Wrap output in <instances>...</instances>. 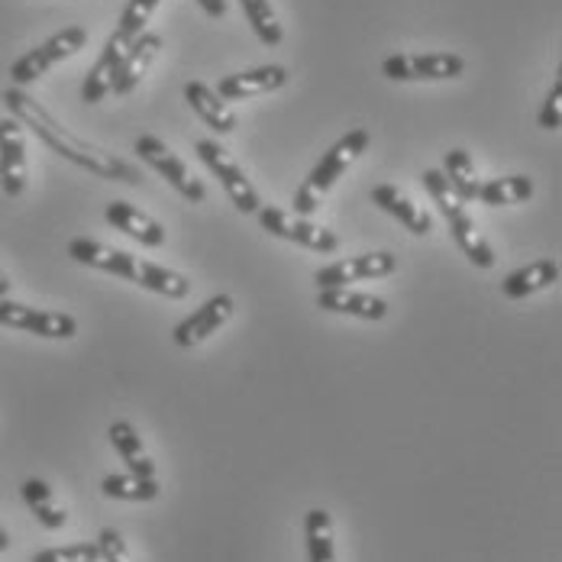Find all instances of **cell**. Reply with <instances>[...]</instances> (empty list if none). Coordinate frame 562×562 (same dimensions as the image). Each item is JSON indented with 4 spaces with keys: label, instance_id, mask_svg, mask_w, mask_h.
<instances>
[{
    "label": "cell",
    "instance_id": "4dcf8cb0",
    "mask_svg": "<svg viewBox=\"0 0 562 562\" xmlns=\"http://www.w3.org/2000/svg\"><path fill=\"white\" fill-rule=\"evenodd\" d=\"M98 550H101V562H133L130 560V553H126V543H123V537L113 530V527H104L101 533H98Z\"/></svg>",
    "mask_w": 562,
    "mask_h": 562
},
{
    "label": "cell",
    "instance_id": "3957f363",
    "mask_svg": "<svg viewBox=\"0 0 562 562\" xmlns=\"http://www.w3.org/2000/svg\"><path fill=\"white\" fill-rule=\"evenodd\" d=\"M159 3H162V0H130V3H126V10H123L116 30L108 36L101 56L91 65V71H88V78H85V85H81V101H85V104H101V101L111 94L113 71H116L120 58L126 56V49L146 33V23L153 20V13L159 10Z\"/></svg>",
    "mask_w": 562,
    "mask_h": 562
},
{
    "label": "cell",
    "instance_id": "7402d4cb",
    "mask_svg": "<svg viewBox=\"0 0 562 562\" xmlns=\"http://www.w3.org/2000/svg\"><path fill=\"white\" fill-rule=\"evenodd\" d=\"M108 437H111L113 450L120 452V459L126 462L130 475L156 479V462L146 456V450H143V440H139V434H136V427H133L130 420H116V424H111Z\"/></svg>",
    "mask_w": 562,
    "mask_h": 562
},
{
    "label": "cell",
    "instance_id": "cb8c5ba5",
    "mask_svg": "<svg viewBox=\"0 0 562 562\" xmlns=\"http://www.w3.org/2000/svg\"><path fill=\"white\" fill-rule=\"evenodd\" d=\"M443 178L450 184V191L462 201V204H472L479 198V175H475V162L465 149H450L443 156Z\"/></svg>",
    "mask_w": 562,
    "mask_h": 562
},
{
    "label": "cell",
    "instance_id": "603a6c76",
    "mask_svg": "<svg viewBox=\"0 0 562 562\" xmlns=\"http://www.w3.org/2000/svg\"><path fill=\"white\" fill-rule=\"evenodd\" d=\"M533 198V178L527 175H507V178H492L479 184V198L488 207H514Z\"/></svg>",
    "mask_w": 562,
    "mask_h": 562
},
{
    "label": "cell",
    "instance_id": "277c9868",
    "mask_svg": "<svg viewBox=\"0 0 562 562\" xmlns=\"http://www.w3.org/2000/svg\"><path fill=\"white\" fill-rule=\"evenodd\" d=\"M420 181H424L427 194L434 198L437 211L443 214V221L450 224L452 239H456V246L465 252V259H469L475 269H492V266H495V249H492V243L482 236V229L475 226V221L469 217L465 204L450 191L443 171L427 169L420 175Z\"/></svg>",
    "mask_w": 562,
    "mask_h": 562
},
{
    "label": "cell",
    "instance_id": "30bf717a",
    "mask_svg": "<svg viewBox=\"0 0 562 562\" xmlns=\"http://www.w3.org/2000/svg\"><path fill=\"white\" fill-rule=\"evenodd\" d=\"M0 327L23 330L43 339H71L78 334V321L61 311H40L10 297H0Z\"/></svg>",
    "mask_w": 562,
    "mask_h": 562
},
{
    "label": "cell",
    "instance_id": "7c38bea8",
    "mask_svg": "<svg viewBox=\"0 0 562 562\" xmlns=\"http://www.w3.org/2000/svg\"><path fill=\"white\" fill-rule=\"evenodd\" d=\"M369 143H372V136H369V130H349L342 139H337L324 156H321V162L311 169V175L304 178V184L314 191V194H324V191H330L334 184H337L339 178L346 175V169L369 149Z\"/></svg>",
    "mask_w": 562,
    "mask_h": 562
},
{
    "label": "cell",
    "instance_id": "7a4b0ae2",
    "mask_svg": "<svg viewBox=\"0 0 562 562\" xmlns=\"http://www.w3.org/2000/svg\"><path fill=\"white\" fill-rule=\"evenodd\" d=\"M68 256L88 269H98V272H108V276H116V279L133 281L153 294H162V297H171V301H181L188 297L191 291V281L184 279L181 272H171L166 266H156V262H146L133 252H123V249H111L98 239H71L68 243Z\"/></svg>",
    "mask_w": 562,
    "mask_h": 562
},
{
    "label": "cell",
    "instance_id": "4316f807",
    "mask_svg": "<svg viewBox=\"0 0 562 562\" xmlns=\"http://www.w3.org/2000/svg\"><path fill=\"white\" fill-rule=\"evenodd\" d=\"M101 492L116 502H156L159 498V482L156 479H139V475H104Z\"/></svg>",
    "mask_w": 562,
    "mask_h": 562
},
{
    "label": "cell",
    "instance_id": "8992f818",
    "mask_svg": "<svg viewBox=\"0 0 562 562\" xmlns=\"http://www.w3.org/2000/svg\"><path fill=\"white\" fill-rule=\"evenodd\" d=\"M133 153L149 166L153 171H159L166 181H169L171 188L184 198V201H191V204H204V198H207V188L188 171V166L171 153L169 146L159 139V136H136V143H133Z\"/></svg>",
    "mask_w": 562,
    "mask_h": 562
},
{
    "label": "cell",
    "instance_id": "f546056e",
    "mask_svg": "<svg viewBox=\"0 0 562 562\" xmlns=\"http://www.w3.org/2000/svg\"><path fill=\"white\" fill-rule=\"evenodd\" d=\"M540 126L550 130V133H557L562 126V78L553 81V88H550V94H547V101L540 108Z\"/></svg>",
    "mask_w": 562,
    "mask_h": 562
},
{
    "label": "cell",
    "instance_id": "ba28073f",
    "mask_svg": "<svg viewBox=\"0 0 562 562\" xmlns=\"http://www.w3.org/2000/svg\"><path fill=\"white\" fill-rule=\"evenodd\" d=\"M256 217H259V226L266 229V233H272V236H279V239H288V243H294V246H304V249H314V252H321V256H330V252H337L339 249V236L334 229H324V226L311 224V221H304V217H294L291 211H281V207H259L256 211Z\"/></svg>",
    "mask_w": 562,
    "mask_h": 562
},
{
    "label": "cell",
    "instance_id": "ac0fdd59",
    "mask_svg": "<svg viewBox=\"0 0 562 562\" xmlns=\"http://www.w3.org/2000/svg\"><path fill=\"white\" fill-rule=\"evenodd\" d=\"M104 221L113 229L126 233L130 239H136L139 246H149V249L166 246V226L159 224V221H153L149 214H143L139 207L126 204V201H111L108 211H104Z\"/></svg>",
    "mask_w": 562,
    "mask_h": 562
},
{
    "label": "cell",
    "instance_id": "e575fe53",
    "mask_svg": "<svg viewBox=\"0 0 562 562\" xmlns=\"http://www.w3.org/2000/svg\"><path fill=\"white\" fill-rule=\"evenodd\" d=\"M7 294H10V279L0 272V297H7Z\"/></svg>",
    "mask_w": 562,
    "mask_h": 562
},
{
    "label": "cell",
    "instance_id": "484cf974",
    "mask_svg": "<svg viewBox=\"0 0 562 562\" xmlns=\"http://www.w3.org/2000/svg\"><path fill=\"white\" fill-rule=\"evenodd\" d=\"M307 530V560L311 562H337V547H334V520L324 507L307 510L304 520Z\"/></svg>",
    "mask_w": 562,
    "mask_h": 562
},
{
    "label": "cell",
    "instance_id": "ffe728a7",
    "mask_svg": "<svg viewBox=\"0 0 562 562\" xmlns=\"http://www.w3.org/2000/svg\"><path fill=\"white\" fill-rule=\"evenodd\" d=\"M372 204L382 207L385 214H392L401 226H407L414 236H427L434 229V217L427 211H420L411 198H404L394 184H379L372 188Z\"/></svg>",
    "mask_w": 562,
    "mask_h": 562
},
{
    "label": "cell",
    "instance_id": "9c48e42d",
    "mask_svg": "<svg viewBox=\"0 0 562 562\" xmlns=\"http://www.w3.org/2000/svg\"><path fill=\"white\" fill-rule=\"evenodd\" d=\"M465 71V58L456 53H397L382 61L389 81H450Z\"/></svg>",
    "mask_w": 562,
    "mask_h": 562
},
{
    "label": "cell",
    "instance_id": "d6986e66",
    "mask_svg": "<svg viewBox=\"0 0 562 562\" xmlns=\"http://www.w3.org/2000/svg\"><path fill=\"white\" fill-rule=\"evenodd\" d=\"M184 101H188V108L198 113L214 133H233L236 130V113L229 111V104H226L224 98L211 88V85H204V81H188L184 85Z\"/></svg>",
    "mask_w": 562,
    "mask_h": 562
},
{
    "label": "cell",
    "instance_id": "83f0119b",
    "mask_svg": "<svg viewBox=\"0 0 562 562\" xmlns=\"http://www.w3.org/2000/svg\"><path fill=\"white\" fill-rule=\"evenodd\" d=\"M239 7H243V16L249 20V26L256 30V36L266 43V46H281V40H284V30H281L279 16H276V10H272V3L269 0H239Z\"/></svg>",
    "mask_w": 562,
    "mask_h": 562
},
{
    "label": "cell",
    "instance_id": "6da1fadb",
    "mask_svg": "<svg viewBox=\"0 0 562 562\" xmlns=\"http://www.w3.org/2000/svg\"><path fill=\"white\" fill-rule=\"evenodd\" d=\"M3 104L10 116L20 123V126H30L33 136H40L53 153H58L61 159H68L71 166L91 171L94 178H108V181H123V184H139V171L133 169L130 162L116 159L113 153H104L101 146L68 133L61 123H58L53 113L46 108H40L30 94H23L20 88H10L3 91Z\"/></svg>",
    "mask_w": 562,
    "mask_h": 562
},
{
    "label": "cell",
    "instance_id": "d6a6232c",
    "mask_svg": "<svg viewBox=\"0 0 562 562\" xmlns=\"http://www.w3.org/2000/svg\"><path fill=\"white\" fill-rule=\"evenodd\" d=\"M198 7H201L207 16H214V20L226 16V0H198Z\"/></svg>",
    "mask_w": 562,
    "mask_h": 562
},
{
    "label": "cell",
    "instance_id": "f1b7e54d",
    "mask_svg": "<svg viewBox=\"0 0 562 562\" xmlns=\"http://www.w3.org/2000/svg\"><path fill=\"white\" fill-rule=\"evenodd\" d=\"M30 562H101V550H98V543H71V547L43 550Z\"/></svg>",
    "mask_w": 562,
    "mask_h": 562
},
{
    "label": "cell",
    "instance_id": "9a60e30c",
    "mask_svg": "<svg viewBox=\"0 0 562 562\" xmlns=\"http://www.w3.org/2000/svg\"><path fill=\"white\" fill-rule=\"evenodd\" d=\"M288 85V68L284 65H259V68H246L236 75H226L217 81V94L224 101H249V98H262L281 91Z\"/></svg>",
    "mask_w": 562,
    "mask_h": 562
},
{
    "label": "cell",
    "instance_id": "d4e9b609",
    "mask_svg": "<svg viewBox=\"0 0 562 562\" xmlns=\"http://www.w3.org/2000/svg\"><path fill=\"white\" fill-rule=\"evenodd\" d=\"M20 495H23L26 507L36 514V520H40L46 530H61V527L68 524V514L56 505L53 488H49L43 479H26L23 488H20Z\"/></svg>",
    "mask_w": 562,
    "mask_h": 562
},
{
    "label": "cell",
    "instance_id": "44dd1931",
    "mask_svg": "<svg viewBox=\"0 0 562 562\" xmlns=\"http://www.w3.org/2000/svg\"><path fill=\"white\" fill-rule=\"evenodd\" d=\"M560 281V266L553 259H540V262H530L517 272H510L505 281H502V294L507 301H524L537 291H547Z\"/></svg>",
    "mask_w": 562,
    "mask_h": 562
},
{
    "label": "cell",
    "instance_id": "52a82bcc",
    "mask_svg": "<svg viewBox=\"0 0 562 562\" xmlns=\"http://www.w3.org/2000/svg\"><path fill=\"white\" fill-rule=\"evenodd\" d=\"M194 149H198L201 162L211 169V175L224 184V191L229 194V201H233V207H236V211H243V214H256V211L262 207V198H259L256 184L243 175V169L233 162V156L226 153L221 143H214V139H201Z\"/></svg>",
    "mask_w": 562,
    "mask_h": 562
},
{
    "label": "cell",
    "instance_id": "5b68a950",
    "mask_svg": "<svg viewBox=\"0 0 562 562\" xmlns=\"http://www.w3.org/2000/svg\"><path fill=\"white\" fill-rule=\"evenodd\" d=\"M85 46H88V30H85V26H65V30H58L56 36H49L43 46H36V49H30L26 56L16 58L13 68H10V78H13L16 88L33 85V81L43 78L53 65L71 58L75 53H81Z\"/></svg>",
    "mask_w": 562,
    "mask_h": 562
},
{
    "label": "cell",
    "instance_id": "4fadbf2b",
    "mask_svg": "<svg viewBox=\"0 0 562 562\" xmlns=\"http://www.w3.org/2000/svg\"><path fill=\"white\" fill-rule=\"evenodd\" d=\"M233 311H236V301L229 294H214L207 297L191 317H184L178 327H175V342L181 349H191V346H201L204 339H211L221 327H226L233 321Z\"/></svg>",
    "mask_w": 562,
    "mask_h": 562
},
{
    "label": "cell",
    "instance_id": "836d02e7",
    "mask_svg": "<svg viewBox=\"0 0 562 562\" xmlns=\"http://www.w3.org/2000/svg\"><path fill=\"white\" fill-rule=\"evenodd\" d=\"M10 550V533L3 530V524H0V553H7Z\"/></svg>",
    "mask_w": 562,
    "mask_h": 562
},
{
    "label": "cell",
    "instance_id": "1f68e13d",
    "mask_svg": "<svg viewBox=\"0 0 562 562\" xmlns=\"http://www.w3.org/2000/svg\"><path fill=\"white\" fill-rule=\"evenodd\" d=\"M317 207H321V194H314V191L301 181V184H297V191H294V198H291V214L307 221Z\"/></svg>",
    "mask_w": 562,
    "mask_h": 562
},
{
    "label": "cell",
    "instance_id": "5bb4252c",
    "mask_svg": "<svg viewBox=\"0 0 562 562\" xmlns=\"http://www.w3.org/2000/svg\"><path fill=\"white\" fill-rule=\"evenodd\" d=\"M0 188L7 198H20L26 191V146L23 126L13 116L0 120Z\"/></svg>",
    "mask_w": 562,
    "mask_h": 562
},
{
    "label": "cell",
    "instance_id": "2e32d148",
    "mask_svg": "<svg viewBox=\"0 0 562 562\" xmlns=\"http://www.w3.org/2000/svg\"><path fill=\"white\" fill-rule=\"evenodd\" d=\"M159 53H162V36H159V33H143V36L126 49V56L120 58V65H116V71H113V98L133 94V91L139 88V81L146 78L149 65L159 58Z\"/></svg>",
    "mask_w": 562,
    "mask_h": 562
},
{
    "label": "cell",
    "instance_id": "8fae6325",
    "mask_svg": "<svg viewBox=\"0 0 562 562\" xmlns=\"http://www.w3.org/2000/svg\"><path fill=\"white\" fill-rule=\"evenodd\" d=\"M394 272H397V256L366 252V256H349V259H337V262L317 269L314 281H317V288H349L356 281L389 279Z\"/></svg>",
    "mask_w": 562,
    "mask_h": 562
},
{
    "label": "cell",
    "instance_id": "e0dca14e",
    "mask_svg": "<svg viewBox=\"0 0 562 562\" xmlns=\"http://www.w3.org/2000/svg\"><path fill=\"white\" fill-rule=\"evenodd\" d=\"M314 304L321 311H327V314H346V317H356V321H385L389 317V301L385 297L349 291V288H321Z\"/></svg>",
    "mask_w": 562,
    "mask_h": 562
}]
</instances>
